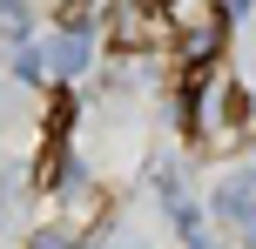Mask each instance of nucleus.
Here are the masks:
<instances>
[{"instance_id":"obj_1","label":"nucleus","mask_w":256,"mask_h":249,"mask_svg":"<svg viewBox=\"0 0 256 249\" xmlns=\"http://www.w3.org/2000/svg\"><path fill=\"white\" fill-rule=\"evenodd\" d=\"M176 20H168L162 0H115L108 7V47L115 54H142V47H168Z\"/></svg>"}]
</instances>
